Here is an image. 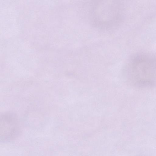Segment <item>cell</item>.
<instances>
[{"instance_id": "obj_2", "label": "cell", "mask_w": 156, "mask_h": 156, "mask_svg": "<svg viewBox=\"0 0 156 156\" xmlns=\"http://www.w3.org/2000/svg\"><path fill=\"white\" fill-rule=\"evenodd\" d=\"M122 4L117 1H94L89 10L90 22L96 28L109 30L120 23L123 16Z\"/></svg>"}, {"instance_id": "obj_3", "label": "cell", "mask_w": 156, "mask_h": 156, "mask_svg": "<svg viewBox=\"0 0 156 156\" xmlns=\"http://www.w3.org/2000/svg\"><path fill=\"white\" fill-rule=\"evenodd\" d=\"M0 140L2 142L11 141L16 139L20 132L17 115L11 112H5L0 117Z\"/></svg>"}, {"instance_id": "obj_1", "label": "cell", "mask_w": 156, "mask_h": 156, "mask_svg": "<svg viewBox=\"0 0 156 156\" xmlns=\"http://www.w3.org/2000/svg\"><path fill=\"white\" fill-rule=\"evenodd\" d=\"M127 68L128 79L135 87L147 88L156 84V58L153 55L146 53L134 55Z\"/></svg>"}]
</instances>
